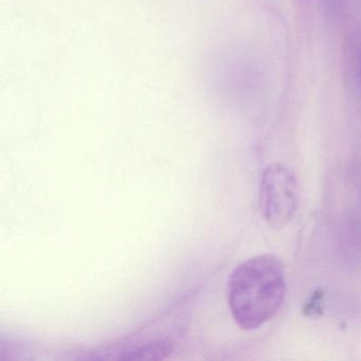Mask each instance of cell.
<instances>
[{
  "instance_id": "1",
  "label": "cell",
  "mask_w": 361,
  "mask_h": 361,
  "mask_svg": "<svg viewBox=\"0 0 361 361\" xmlns=\"http://www.w3.org/2000/svg\"><path fill=\"white\" fill-rule=\"evenodd\" d=\"M286 293L284 265L274 255H259L243 262L228 282V305L236 324L245 331L271 320Z\"/></svg>"
},
{
  "instance_id": "2",
  "label": "cell",
  "mask_w": 361,
  "mask_h": 361,
  "mask_svg": "<svg viewBox=\"0 0 361 361\" xmlns=\"http://www.w3.org/2000/svg\"><path fill=\"white\" fill-rule=\"evenodd\" d=\"M261 208L269 227L281 229L293 219L298 208V183L284 164L266 166L261 180Z\"/></svg>"
}]
</instances>
